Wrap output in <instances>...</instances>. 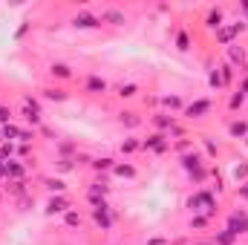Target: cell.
Returning <instances> with one entry per match:
<instances>
[{"mask_svg": "<svg viewBox=\"0 0 248 245\" xmlns=\"http://www.w3.org/2000/svg\"><path fill=\"white\" fill-rule=\"evenodd\" d=\"M214 208H217V196L208 193V190H196L193 196H187V211L193 214H202V216H214Z\"/></svg>", "mask_w": 248, "mask_h": 245, "instance_id": "6da1fadb", "label": "cell"}, {"mask_svg": "<svg viewBox=\"0 0 248 245\" xmlns=\"http://www.w3.org/2000/svg\"><path fill=\"white\" fill-rule=\"evenodd\" d=\"M225 228L231 231V234H248V211L246 208H237V211H231L228 214V219H225Z\"/></svg>", "mask_w": 248, "mask_h": 245, "instance_id": "7a4b0ae2", "label": "cell"}, {"mask_svg": "<svg viewBox=\"0 0 248 245\" xmlns=\"http://www.w3.org/2000/svg\"><path fill=\"white\" fill-rule=\"evenodd\" d=\"M23 119L32 124V127H41V124H44V113H41L38 98H32V95L23 98Z\"/></svg>", "mask_w": 248, "mask_h": 245, "instance_id": "3957f363", "label": "cell"}, {"mask_svg": "<svg viewBox=\"0 0 248 245\" xmlns=\"http://www.w3.org/2000/svg\"><path fill=\"white\" fill-rule=\"evenodd\" d=\"M243 29H246V23H222V26L217 29V44L231 46V44H234V38H237Z\"/></svg>", "mask_w": 248, "mask_h": 245, "instance_id": "277c9868", "label": "cell"}, {"mask_svg": "<svg viewBox=\"0 0 248 245\" xmlns=\"http://www.w3.org/2000/svg\"><path fill=\"white\" fill-rule=\"evenodd\" d=\"M211 113V101L208 98H196V101H190V104H185V110H182V116L185 119H202V116H208Z\"/></svg>", "mask_w": 248, "mask_h": 245, "instance_id": "5b68a950", "label": "cell"}, {"mask_svg": "<svg viewBox=\"0 0 248 245\" xmlns=\"http://www.w3.org/2000/svg\"><path fill=\"white\" fill-rule=\"evenodd\" d=\"M168 147H170V141L165 133H153L141 141V150H150V153H168Z\"/></svg>", "mask_w": 248, "mask_h": 245, "instance_id": "8992f818", "label": "cell"}, {"mask_svg": "<svg viewBox=\"0 0 248 245\" xmlns=\"http://www.w3.org/2000/svg\"><path fill=\"white\" fill-rule=\"evenodd\" d=\"M179 162H182V168L187 170V176L205 168V156H202L199 150H187V153H182V156H179Z\"/></svg>", "mask_w": 248, "mask_h": 245, "instance_id": "52a82bcc", "label": "cell"}, {"mask_svg": "<svg viewBox=\"0 0 248 245\" xmlns=\"http://www.w3.org/2000/svg\"><path fill=\"white\" fill-rule=\"evenodd\" d=\"M228 63H231L234 69L240 66L243 72H248V52L240 46V44H231V46H228Z\"/></svg>", "mask_w": 248, "mask_h": 245, "instance_id": "ba28073f", "label": "cell"}, {"mask_svg": "<svg viewBox=\"0 0 248 245\" xmlns=\"http://www.w3.org/2000/svg\"><path fill=\"white\" fill-rule=\"evenodd\" d=\"M107 90H110V84H107L101 75H87V78H84V92L101 95V92H107Z\"/></svg>", "mask_w": 248, "mask_h": 245, "instance_id": "9c48e42d", "label": "cell"}, {"mask_svg": "<svg viewBox=\"0 0 248 245\" xmlns=\"http://www.w3.org/2000/svg\"><path fill=\"white\" fill-rule=\"evenodd\" d=\"M72 26L75 29H95V26H101V17L98 15H90V12H78L72 17Z\"/></svg>", "mask_w": 248, "mask_h": 245, "instance_id": "30bf717a", "label": "cell"}, {"mask_svg": "<svg viewBox=\"0 0 248 245\" xmlns=\"http://www.w3.org/2000/svg\"><path fill=\"white\" fill-rule=\"evenodd\" d=\"M93 222H95L101 231H110L116 219H113V211H110V208H93Z\"/></svg>", "mask_w": 248, "mask_h": 245, "instance_id": "8fae6325", "label": "cell"}, {"mask_svg": "<svg viewBox=\"0 0 248 245\" xmlns=\"http://www.w3.org/2000/svg\"><path fill=\"white\" fill-rule=\"evenodd\" d=\"M23 176H26V165L17 162V159H9V162H6V179H9V184L23 182Z\"/></svg>", "mask_w": 248, "mask_h": 245, "instance_id": "7c38bea8", "label": "cell"}, {"mask_svg": "<svg viewBox=\"0 0 248 245\" xmlns=\"http://www.w3.org/2000/svg\"><path fill=\"white\" fill-rule=\"evenodd\" d=\"M72 205H69V199L63 196V193H58V196H52L49 202H46V214L49 216H55V214H66Z\"/></svg>", "mask_w": 248, "mask_h": 245, "instance_id": "4fadbf2b", "label": "cell"}, {"mask_svg": "<svg viewBox=\"0 0 248 245\" xmlns=\"http://www.w3.org/2000/svg\"><path fill=\"white\" fill-rule=\"evenodd\" d=\"M150 124L156 127V133H168V130L176 124V116H170V113H156V116H150Z\"/></svg>", "mask_w": 248, "mask_h": 245, "instance_id": "5bb4252c", "label": "cell"}, {"mask_svg": "<svg viewBox=\"0 0 248 245\" xmlns=\"http://www.w3.org/2000/svg\"><path fill=\"white\" fill-rule=\"evenodd\" d=\"M228 136H231V138H243V141H246V138H248V122H246V119H234V122L228 124Z\"/></svg>", "mask_w": 248, "mask_h": 245, "instance_id": "9a60e30c", "label": "cell"}, {"mask_svg": "<svg viewBox=\"0 0 248 245\" xmlns=\"http://www.w3.org/2000/svg\"><path fill=\"white\" fill-rule=\"evenodd\" d=\"M113 176H119V179H136V176H139V170H136V165L116 162V165H113Z\"/></svg>", "mask_w": 248, "mask_h": 245, "instance_id": "2e32d148", "label": "cell"}, {"mask_svg": "<svg viewBox=\"0 0 248 245\" xmlns=\"http://www.w3.org/2000/svg\"><path fill=\"white\" fill-rule=\"evenodd\" d=\"M222 20H225V9H211V12H208V17H205V26L217 32V29L222 26Z\"/></svg>", "mask_w": 248, "mask_h": 245, "instance_id": "e0dca14e", "label": "cell"}, {"mask_svg": "<svg viewBox=\"0 0 248 245\" xmlns=\"http://www.w3.org/2000/svg\"><path fill=\"white\" fill-rule=\"evenodd\" d=\"M162 104L170 110V116H176V113L182 116V110H185V98H179V95H165V98H162Z\"/></svg>", "mask_w": 248, "mask_h": 245, "instance_id": "ac0fdd59", "label": "cell"}, {"mask_svg": "<svg viewBox=\"0 0 248 245\" xmlns=\"http://www.w3.org/2000/svg\"><path fill=\"white\" fill-rule=\"evenodd\" d=\"M113 165H116V159H110V156H101V159H93L90 162V168L95 173H113Z\"/></svg>", "mask_w": 248, "mask_h": 245, "instance_id": "d6986e66", "label": "cell"}, {"mask_svg": "<svg viewBox=\"0 0 248 245\" xmlns=\"http://www.w3.org/2000/svg\"><path fill=\"white\" fill-rule=\"evenodd\" d=\"M98 17H101V23H113V26H122L124 23V15L119 12V9H104Z\"/></svg>", "mask_w": 248, "mask_h": 245, "instance_id": "ffe728a7", "label": "cell"}, {"mask_svg": "<svg viewBox=\"0 0 248 245\" xmlns=\"http://www.w3.org/2000/svg\"><path fill=\"white\" fill-rule=\"evenodd\" d=\"M107 193H110V184H107V176L95 179V182L90 184V190H87V196H107Z\"/></svg>", "mask_w": 248, "mask_h": 245, "instance_id": "44dd1931", "label": "cell"}, {"mask_svg": "<svg viewBox=\"0 0 248 245\" xmlns=\"http://www.w3.org/2000/svg\"><path fill=\"white\" fill-rule=\"evenodd\" d=\"M211 243L214 245H234L237 243V234H231L228 228H222V231H217V234L211 237Z\"/></svg>", "mask_w": 248, "mask_h": 245, "instance_id": "7402d4cb", "label": "cell"}, {"mask_svg": "<svg viewBox=\"0 0 248 245\" xmlns=\"http://www.w3.org/2000/svg\"><path fill=\"white\" fill-rule=\"evenodd\" d=\"M116 95H119V98H136V95H139V84H133V81L119 84V87H116Z\"/></svg>", "mask_w": 248, "mask_h": 245, "instance_id": "603a6c76", "label": "cell"}, {"mask_svg": "<svg viewBox=\"0 0 248 245\" xmlns=\"http://www.w3.org/2000/svg\"><path fill=\"white\" fill-rule=\"evenodd\" d=\"M119 122H122L124 127H130V130H136V127L141 124V119H139V113H133V110H122V113H119Z\"/></svg>", "mask_w": 248, "mask_h": 245, "instance_id": "cb8c5ba5", "label": "cell"}, {"mask_svg": "<svg viewBox=\"0 0 248 245\" xmlns=\"http://www.w3.org/2000/svg\"><path fill=\"white\" fill-rule=\"evenodd\" d=\"M49 75H52V78H58V81H66V78H72V69H69V66H66V63H52V66H49Z\"/></svg>", "mask_w": 248, "mask_h": 245, "instance_id": "d4e9b609", "label": "cell"}, {"mask_svg": "<svg viewBox=\"0 0 248 245\" xmlns=\"http://www.w3.org/2000/svg\"><path fill=\"white\" fill-rule=\"evenodd\" d=\"M44 98H46V101H66L69 92L61 90V87H49V90H44Z\"/></svg>", "mask_w": 248, "mask_h": 245, "instance_id": "484cf974", "label": "cell"}, {"mask_svg": "<svg viewBox=\"0 0 248 245\" xmlns=\"http://www.w3.org/2000/svg\"><path fill=\"white\" fill-rule=\"evenodd\" d=\"M0 136H3L6 141H17V136H20V127H17V124H3V127H0Z\"/></svg>", "mask_w": 248, "mask_h": 245, "instance_id": "4316f807", "label": "cell"}, {"mask_svg": "<svg viewBox=\"0 0 248 245\" xmlns=\"http://www.w3.org/2000/svg\"><path fill=\"white\" fill-rule=\"evenodd\" d=\"M219 78H222V87H231L234 84V66L231 63H222L219 66Z\"/></svg>", "mask_w": 248, "mask_h": 245, "instance_id": "83f0119b", "label": "cell"}, {"mask_svg": "<svg viewBox=\"0 0 248 245\" xmlns=\"http://www.w3.org/2000/svg\"><path fill=\"white\" fill-rule=\"evenodd\" d=\"M243 104H246V95L237 90V92H231V98H228V110L231 113H237V110H243Z\"/></svg>", "mask_w": 248, "mask_h": 245, "instance_id": "f1b7e54d", "label": "cell"}, {"mask_svg": "<svg viewBox=\"0 0 248 245\" xmlns=\"http://www.w3.org/2000/svg\"><path fill=\"white\" fill-rule=\"evenodd\" d=\"M208 222H211L208 216H202V214H193V216H190V222H187V228H190V231H202V228H208Z\"/></svg>", "mask_w": 248, "mask_h": 245, "instance_id": "f546056e", "label": "cell"}, {"mask_svg": "<svg viewBox=\"0 0 248 245\" xmlns=\"http://www.w3.org/2000/svg\"><path fill=\"white\" fill-rule=\"evenodd\" d=\"M46 190H49L52 196H58V193H63V190H66V182H63V179H58V176H55V179H46Z\"/></svg>", "mask_w": 248, "mask_h": 245, "instance_id": "4dcf8cb0", "label": "cell"}, {"mask_svg": "<svg viewBox=\"0 0 248 245\" xmlns=\"http://www.w3.org/2000/svg\"><path fill=\"white\" fill-rule=\"evenodd\" d=\"M202 147H205V156H211V159H217V156H219V144H217V141H211L208 136H202Z\"/></svg>", "mask_w": 248, "mask_h": 245, "instance_id": "1f68e13d", "label": "cell"}, {"mask_svg": "<svg viewBox=\"0 0 248 245\" xmlns=\"http://www.w3.org/2000/svg\"><path fill=\"white\" fill-rule=\"evenodd\" d=\"M136 150H141V141H139V138H124L122 141V153L124 156H130V153H136Z\"/></svg>", "mask_w": 248, "mask_h": 245, "instance_id": "d6a6232c", "label": "cell"}, {"mask_svg": "<svg viewBox=\"0 0 248 245\" xmlns=\"http://www.w3.org/2000/svg\"><path fill=\"white\" fill-rule=\"evenodd\" d=\"M63 222H66L69 228H81V222H84V219H81V214H78V211H66V214H63Z\"/></svg>", "mask_w": 248, "mask_h": 245, "instance_id": "836d02e7", "label": "cell"}, {"mask_svg": "<svg viewBox=\"0 0 248 245\" xmlns=\"http://www.w3.org/2000/svg\"><path fill=\"white\" fill-rule=\"evenodd\" d=\"M58 153H61V159H69L72 153H78L75 150V144L72 141H58Z\"/></svg>", "mask_w": 248, "mask_h": 245, "instance_id": "e575fe53", "label": "cell"}, {"mask_svg": "<svg viewBox=\"0 0 248 245\" xmlns=\"http://www.w3.org/2000/svg\"><path fill=\"white\" fill-rule=\"evenodd\" d=\"M12 156H15V144H12V141H3V144H0V159L9 162Z\"/></svg>", "mask_w": 248, "mask_h": 245, "instance_id": "d590c367", "label": "cell"}, {"mask_svg": "<svg viewBox=\"0 0 248 245\" xmlns=\"http://www.w3.org/2000/svg\"><path fill=\"white\" fill-rule=\"evenodd\" d=\"M208 84H211L214 90H222V78H219V69H211V72H208Z\"/></svg>", "mask_w": 248, "mask_h": 245, "instance_id": "8d00e7d4", "label": "cell"}, {"mask_svg": "<svg viewBox=\"0 0 248 245\" xmlns=\"http://www.w3.org/2000/svg\"><path fill=\"white\" fill-rule=\"evenodd\" d=\"M176 49H179V52L190 49V38H187V32H179V35H176Z\"/></svg>", "mask_w": 248, "mask_h": 245, "instance_id": "74e56055", "label": "cell"}, {"mask_svg": "<svg viewBox=\"0 0 248 245\" xmlns=\"http://www.w3.org/2000/svg\"><path fill=\"white\" fill-rule=\"evenodd\" d=\"M234 179H237V182L243 184L248 179V165H237V168H234Z\"/></svg>", "mask_w": 248, "mask_h": 245, "instance_id": "f35d334b", "label": "cell"}, {"mask_svg": "<svg viewBox=\"0 0 248 245\" xmlns=\"http://www.w3.org/2000/svg\"><path fill=\"white\" fill-rule=\"evenodd\" d=\"M12 119H15L12 110H9V107H0V127H3V124H12Z\"/></svg>", "mask_w": 248, "mask_h": 245, "instance_id": "ab89813d", "label": "cell"}, {"mask_svg": "<svg viewBox=\"0 0 248 245\" xmlns=\"http://www.w3.org/2000/svg\"><path fill=\"white\" fill-rule=\"evenodd\" d=\"M32 138H35V130H20V136H17V141H20V144H29Z\"/></svg>", "mask_w": 248, "mask_h": 245, "instance_id": "60d3db41", "label": "cell"}, {"mask_svg": "<svg viewBox=\"0 0 248 245\" xmlns=\"http://www.w3.org/2000/svg\"><path fill=\"white\" fill-rule=\"evenodd\" d=\"M237 90H240V92H243V95L248 98V72L243 75V78H240V87H237Z\"/></svg>", "mask_w": 248, "mask_h": 245, "instance_id": "b9f144b4", "label": "cell"}, {"mask_svg": "<svg viewBox=\"0 0 248 245\" xmlns=\"http://www.w3.org/2000/svg\"><path fill=\"white\" fill-rule=\"evenodd\" d=\"M240 12H248V0H243V3H240Z\"/></svg>", "mask_w": 248, "mask_h": 245, "instance_id": "7bdbcfd3", "label": "cell"}, {"mask_svg": "<svg viewBox=\"0 0 248 245\" xmlns=\"http://www.w3.org/2000/svg\"><path fill=\"white\" fill-rule=\"evenodd\" d=\"M193 245H214L211 240H202V243H193Z\"/></svg>", "mask_w": 248, "mask_h": 245, "instance_id": "ee69618b", "label": "cell"}, {"mask_svg": "<svg viewBox=\"0 0 248 245\" xmlns=\"http://www.w3.org/2000/svg\"><path fill=\"white\" fill-rule=\"evenodd\" d=\"M246 144H248V138H246Z\"/></svg>", "mask_w": 248, "mask_h": 245, "instance_id": "f6af8a7d", "label": "cell"}]
</instances>
